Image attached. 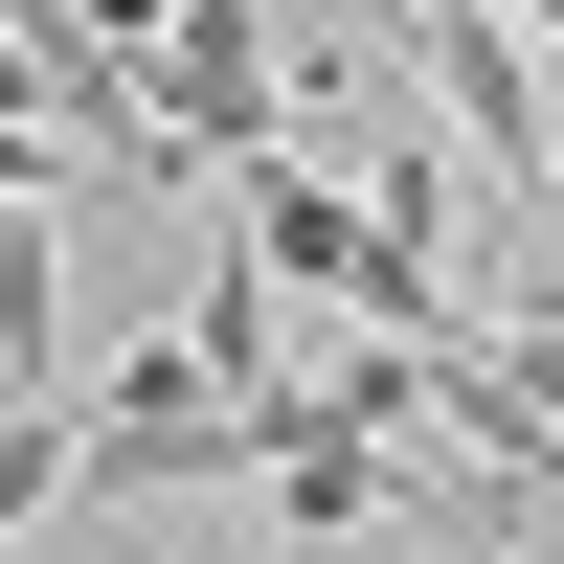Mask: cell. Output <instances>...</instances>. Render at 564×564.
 <instances>
[{
	"mask_svg": "<svg viewBox=\"0 0 564 564\" xmlns=\"http://www.w3.org/2000/svg\"><path fill=\"white\" fill-rule=\"evenodd\" d=\"M181 475H249V406L204 384V339H135L90 384V497H181Z\"/></svg>",
	"mask_w": 564,
	"mask_h": 564,
	"instance_id": "obj_3",
	"label": "cell"
},
{
	"mask_svg": "<svg viewBox=\"0 0 564 564\" xmlns=\"http://www.w3.org/2000/svg\"><path fill=\"white\" fill-rule=\"evenodd\" d=\"M45 497H90V406H0V542H23Z\"/></svg>",
	"mask_w": 564,
	"mask_h": 564,
	"instance_id": "obj_4",
	"label": "cell"
},
{
	"mask_svg": "<svg viewBox=\"0 0 564 564\" xmlns=\"http://www.w3.org/2000/svg\"><path fill=\"white\" fill-rule=\"evenodd\" d=\"M159 135L204 181L294 159V45H271V0H181V23H159Z\"/></svg>",
	"mask_w": 564,
	"mask_h": 564,
	"instance_id": "obj_1",
	"label": "cell"
},
{
	"mask_svg": "<svg viewBox=\"0 0 564 564\" xmlns=\"http://www.w3.org/2000/svg\"><path fill=\"white\" fill-rule=\"evenodd\" d=\"M226 249L271 271V316H294V294H316V316H384V226H361V181H316V135L226 181Z\"/></svg>",
	"mask_w": 564,
	"mask_h": 564,
	"instance_id": "obj_2",
	"label": "cell"
}]
</instances>
